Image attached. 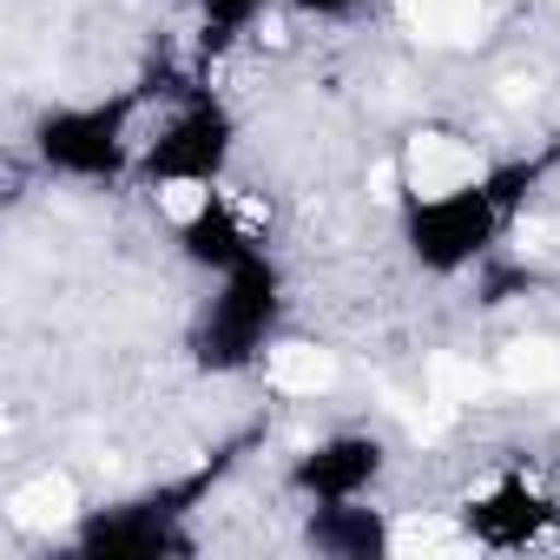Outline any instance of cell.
Returning a JSON list of instances; mask_svg holds the SVG:
<instances>
[{"mask_svg": "<svg viewBox=\"0 0 560 560\" xmlns=\"http://www.w3.org/2000/svg\"><path fill=\"white\" fill-rule=\"evenodd\" d=\"M383 442L363 435V429H337L324 442H311L291 468V488L311 501V508H330V501H370V488L383 481Z\"/></svg>", "mask_w": 560, "mask_h": 560, "instance_id": "5", "label": "cell"}, {"mask_svg": "<svg viewBox=\"0 0 560 560\" xmlns=\"http://www.w3.org/2000/svg\"><path fill=\"white\" fill-rule=\"evenodd\" d=\"M304 540L330 560H376V553H396V521L383 508H363V501H330L311 514Z\"/></svg>", "mask_w": 560, "mask_h": 560, "instance_id": "10", "label": "cell"}, {"mask_svg": "<svg viewBox=\"0 0 560 560\" xmlns=\"http://www.w3.org/2000/svg\"><path fill=\"white\" fill-rule=\"evenodd\" d=\"M429 547H468V527L462 521H396V553H429Z\"/></svg>", "mask_w": 560, "mask_h": 560, "instance_id": "17", "label": "cell"}, {"mask_svg": "<svg viewBox=\"0 0 560 560\" xmlns=\"http://www.w3.org/2000/svg\"><path fill=\"white\" fill-rule=\"evenodd\" d=\"M429 383H435V402L442 409H468V402H481L488 396V370H475V363H462V357H435L429 363Z\"/></svg>", "mask_w": 560, "mask_h": 560, "instance_id": "15", "label": "cell"}, {"mask_svg": "<svg viewBox=\"0 0 560 560\" xmlns=\"http://www.w3.org/2000/svg\"><path fill=\"white\" fill-rule=\"evenodd\" d=\"M402 14H409V27H416L422 40L462 47V40H475V27H481V0H402Z\"/></svg>", "mask_w": 560, "mask_h": 560, "instance_id": "13", "label": "cell"}, {"mask_svg": "<svg viewBox=\"0 0 560 560\" xmlns=\"http://www.w3.org/2000/svg\"><path fill=\"white\" fill-rule=\"evenodd\" d=\"M8 521H14V527H67V521H80V488H73V475H60V468L27 475V481L8 494Z\"/></svg>", "mask_w": 560, "mask_h": 560, "instance_id": "12", "label": "cell"}, {"mask_svg": "<svg viewBox=\"0 0 560 560\" xmlns=\"http://www.w3.org/2000/svg\"><path fill=\"white\" fill-rule=\"evenodd\" d=\"M298 14H311V21H343V14H357L363 0H291Z\"/></svg>", "mask_w": 560, "mask_h": 560, "instance_id": "18", "label": "cell"}, {"mask_svg": "<svg viewBox=\"0 0 560 560\" xmlns=\"http://www.w3.org/2000/svg\"><path fill=\"white\" fill-rule=\"evenodd\" d=\"M34 152L47 172L73 185H113L139 165L132 139V106L126 100H86V106H54L34 126Z\"/></svg>", "mask_w": 560, "mask_h": 560, "instance_id": "2", "label": "cell"}, {"mask_svg": "<svg viewBox=\"0 0 560 560\" xmlns=\"http://www.w3.org/2000/svg\"><path fill=\"white\" fill-rule=\"evenodd\" d=\"M264 8H270V0H198V14H205V34H211V40L250 34V27L264 21Z\"/></svg>", "mask_w": 560, "mask_h": 560, "instance_id": "16", "label": "cell"}, {"mask_svg": "<svg viewBox=\"0 0 560 560\" xmlns=\"http://www.w3.org/2000/svg\"><path fill=\"white\" fill-rule=\"evenodd\" d=\"M337 376H343L337 350H324L311 337H270V350H264V383L277 396H330Z\"/></svg>", "mask_w": 560, "mask_h": 560, "instance_id": "11", "label": "cell"}, {"mask_svg": "<svg viewBox=\"0 0 560 560\" xmlns=\"http://www.w3.org/2000/svg\"><path fill=\"white\" fill-rule=\"evenodd\" d=\"M178 244H185V257H191L198 270H211V277H224V270H237L244 257H257L250 211H244V205H231L224 191H211V198L178 224Z\"/></svg>", "mask_w": 560, "mask_h": 560, "instance_id": "8", "label": "cell"}, {"mask_svg": "<svg viewBox=\"0 0 560 560\" xmlns=\"http://www.w3.org/2000/svg\"><path fill=\"white\" fill-rule=\"evenodd\" d=\"M521 185H534V165H514V172H488L462 191H442V198H416L409 205V257L429 270V277H462L468 264L488 257V244L501 237Z\"/></svg>", "mask_w": 560, "mask_h": 560, "instance_id": "1", "label": "cell"}, {"mask_svg": "<svg viewBox=\"0 0 560 560\" xmlns=\"http://www.w3.org/2000/svg\"><path fill=\"white\" fill-rule=\"evenodd\" d=\"M172 547H185V540L172 527V508H159V501H132V508H113V514L80 527V553H106V560L172 553Z\"/></svg>", "mask_w": 560, "mask_h": 560, "instance_id": "9", "label": "cell"}, {"mask_svg": "<svg viewBox=\"0 0 560 560\" xmlns=\"http://www.w3.org/2000/svg\"><path fill=\"white\" fill-rule=\"evenodd\" d=\"M462 527H468V547H527L553 527V501L527 481H494L481 488L468 508H462Z\"/></svg>", "mask_w": 560, "mask_h": 560, "instance_id": "7", "label": "cell"}, {"mask_svg": "<svg viewBox=\"0 0 560 560\" xmlns=\"http://www.w3.org/2000/svg\"><path fill=\"white\" fill-rule=\"evenodd\" d=\"M277 311H284V284H277V264L257 250L237 270L218 277V298L205 311L198 330V357L211 370H237V363H264L270 337H277Z\"/></svg>", "mask_w": 560, "mask_h": 560, "instance_id": "3", "label": "cell"}, {"mask_svg": "<svg viewBox=\"0 0 560 560\" xmlns=\"http://www.w3.org/2000/svg\"><path fill=\"white\" fill-rule=\"evenodd\" d=\"M237 152V119L224 100H185L145 145L139 178L145 185H218Z\"/></svg>", "mask_w": 560, "mask_h": 560, "instance_id": "4", "label": "cell"}, {"mask_svg": "<svg viewBox=\"0 0 560 560\" xmlns=\"http://www.w3.org/2000/svg\"><path fill=\"white\" fill-rule=\"evenodd\" d=\"M494 383H508V389H547V383H560V350H553V343H540V337L508 343V350H501Z\"/></svg>", "mask_w": 560, "mask_h": 560, "instance_id": "14", "label": "cell"}, {"mask_svg": "<svg viewBox=\"0 0 560 560\" xmlns=\"http://www.w3.org/2000/svg\"><path fill=\"white\" fill-rule=\"evenodd\" d=\"M396 172H402V191H409V205H416V198H442V191H462V185L488 178V159H481L475 139H462V132H448V126H422V132L402 139Z\"/></svg>", "mask_w": 560, "mask_h": 560, "instance_id": "6", "label": "cell"}]
</instances>
